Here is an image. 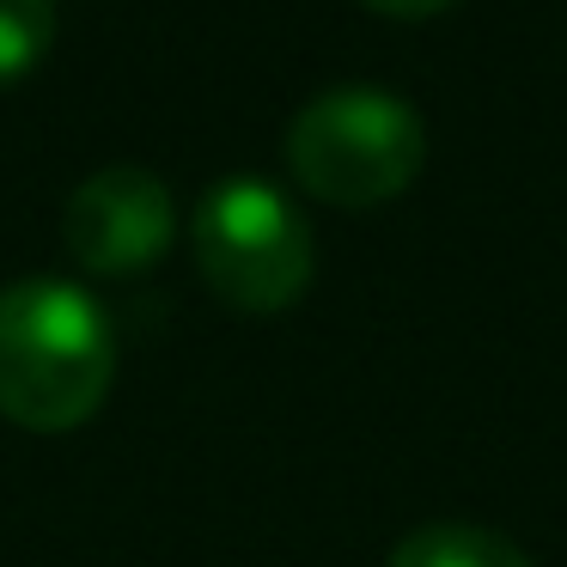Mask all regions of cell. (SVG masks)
Here are the masks:
<instances>
[{
	"label": "cell",
	"mask_w": 567,
	"mask_h": 567,
	"mask_svg": "<svg viewBox=\"0 0 567 567\" xmlns=\"http://www.w3.org/2000/svg\"><path fill=\"white\" fill-rule=\"evenodd\" d=\"M116 379V336L92 287L19 275L0 287V415L25 427H80Z\"/></svg>",
	"instance_id": "1"
},
{
	"label": "cell",
	"mask_w": 567,
	"mask_h": 567,
	"mask_svg": "<svg viewBox=\"0 0 567 567\" xmlns=\"http://www.w3.org/2000/svg\"><path fill=\"white\" fill-rule=\"evenodd\" d=\"M427 165V128L384 86H330L287 123V172L330 208H379Z\"/></svg>",
	"instance_id": "2"
},
{
	"label": "cell",
	"mask_w": 567,
	"mask_h": 567,
	"mask_svg": "<svg viewBox=\"0 0 567 567\" xmlns=\"http://www.w3.org/2000/svg\"><path fill=\"white\" fill-rule=\"evenodd\" d=\"M196 262L202 281L238 311H281L311 281V226L287 189L269 177L233 172L196 202Z\"/></svg>",
	"instance_id": "3"
},
{
	"label": "cell",
	"mask_w": 567,
	"mask_h": 567,
	"mask_svg": "<svg viewBox=\"0 0 567 567\" xmlns=\"http://www.w3.org/2000/svg\"><path fill=\"white\" fill-rule=\"evenodd\" d=\"M177 233L172 189L147 165H99L74 184L62 208V245L92 275H135L165 257Z\"/></svg>",
	"instance_id": "4"
},
{
	"label": "cell",
	"mask_w": 567,
	"mask_h": 567,
	"mask_svg": "<svg viewBox=\"0 0 567 567\" xmlns=\"http://www.w3.org/2000/svg\"><path fill=\"white\" fill-rule=\"evenodd\" d=\"M384 567H530L525 549L482 525H421L391 549Z\"/></svg>",
	"instance_id": "5"
},
{
	"label": "cell",
	"mask_w": 567,
	"mask_h": 567,
	"mask_svg": "<svg viewBox=\"0 0 567 567\" xmlns=\"http://www.w3.org/2000/svg\"><path fill=\"white\" fill-rule=\"evenodd\" d=\"M55 0H0V80H19L50 55Z\"/></svg>",
	"instance_id": "6"
},
{
	"label": "cell",
	"mask_w": 567,
	"mask_h": 567,
	"mask_svg": "<svg viewBox=\"0 0 567 567\" xmlns=\"http://www.w3.org/2000/svg\"><path fill=\"white\" fill-rule=\"evenodd\" d=\"M367 7L384 19H433V13H445V7H457V0H367Z\"/></svg>",
	"instance_id": "7"
}]
</instances>
